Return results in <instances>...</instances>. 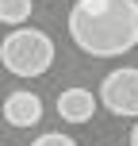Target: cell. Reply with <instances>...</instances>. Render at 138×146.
I'll return each instance as SVG.
<instances>
[{
	"mask_svg": "<svg viewBox=\"0 0 138 146\" xmlns=\"http://www.w3.org/2000/svg\"><path fill=\"white\" fill-rule=\"evenodd\" d=\"M69 38L88 58H119L138 46V0H77Z\"/></svg>",
	"mask_w": 138,
	"mask_h": 146,
	"instance_id": "6da1fadb",
	"label": "cell"
},
{
	"mask_svg": "<svg viewBox=\"0 0 138 146\" xmlns=\"http://www.w3.org/2000/svg\"><path fill=\"white\" fill-rule=\"evenodd\" d=\"M0 66L15 77H42L54 66V38L38 27H15L0 42Z\"/></svg>",
	"mask_w": 138,
	"mask_h": 146,
	"instance_id": "7a4b0ae2",
	"label": "cell"
},
{
	"mask_svg": "<svg viewBox=\"0 0 138 146\" xmlns=\"http://www.w3.org/2000/svg\"><path fill=\"white\" fill-rule=\"evenodd\" d=\"M100 104L119 119H138V69L123 66L100 81Z\"/></svg>",
	"mask_w": 138,
	"mask_h": 146,
	"instance_id": "3957f363",
	"label": "cell"
},
{
	"mask_svg": "<svg viewBox=\"0 0 138 146\" xmlns=\"http://www.w3.org/2000/svg\"><path fill=\"white\" fill-rule=\"evenodd\" d=\"M4 119L12 127H35L42 119V100H38L31 88H19L4 100Z\"/></svg>",
	"mask_w": 138,
	"mask_h": 146,
	"instance_id": "277c9868",
	"label": "cell"
},
{
	"mask_svg": "<svg viewBox=\"0 0 138 146\" xmlns=\"http://www.w3.org/2000/svg\"><path fill=\"white\" fill-rule=\"evenodd\" d=\"M92 111H96V96L88 88H65V92H58V115L65 123H88Z\"/></svg>",
	"mask_w": 138,
	"mask_h": 146,
	"instance_id": "5b68a950",
	"label": "cell"
},
{
	"mask_svg": "<svg viewBox=\"0 0 138 146\" xmlns=\"http://www.w3.org/2000/svg\"><path fill=\"white\" fill-rule=\"evenodd\" d=\"M23 19H31V0H0V23L19 27Z\"/></svg>",
	"mask_w": 138,
	"mask_h": 146,
	"instance_id": "8992f818",
	"label": "cell"
},
{
	"mask_svg": "<svg viewBox=\"0 0 138 146\" xmlns=\"http://www.w3.org/2000/svg\"><path fill=\"white\" fill-rule=\"evenodd\" d=\"M31 146H77V139H69V135H61V131H46V135H38Z\"/></svg>",
	"mask_w": 138,
	"mask_h": 146,
	"instance_id": "52a82bcc",
	"label": "cell"
},
{
	"mask_svg": "<svg viewBox=\"0 0 138 146\" xmlns=\"http://www.w3.org/2000/svg\"><path fill=\"white\" fill-rule=\"evenodd\" d=\"M131 146H138V119H134V127H131Z\"/></svg>",
	"mask_w": 138,
	"mask_h": 146,
	"instance_id": "ba28073f",
	"label": "cell"
},
{
	"mask_svg": "<svg viewBox=\"0 0 138 146\" xmlns=\"http://www.w3.org/2000/svg\"><path fill=\"white\" fill-rule=\"evenodd\" d=\"M0 146H4V142H0Z\"/></svg>",
	"mask_w": 138,
	"mask_h": 146,
	"instance_id": "9c48e42d",
	"label": "cell"
}]
</instances>
